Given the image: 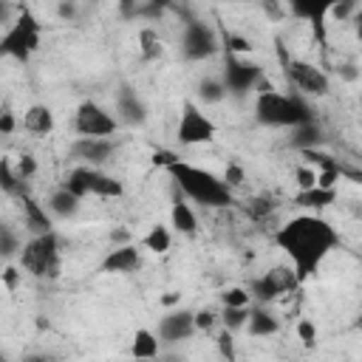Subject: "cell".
Wrapping results in <instances>:
<instances>
[{
	"instance_id": "cb8c5ba5",
	"label": "cell",
	"mask_w": 362,
	"mask_h": 362,
	"mask_svg": "<svg viewBox=\"0 0 362 362\" xmlns=\"http://www.w3.org/2000/svg\"><path fill=\"white\" fill-rule=\"evenodd\" d=\"M246 331H249L252 337H272V334H277V320L266 311V305H263V303H257L255 308H249Z\"/></svg>"
},
{
	"instance_id": "277c9868",
	"label": "cell",
	"mask_w": 362,
	"mask_h": 362,
	"mask_svg": "<svg viewBox=\"0 0 362 362\" xmlns=\"http://www.w3.org/2000/svg\"><path fill=\"white\" fill-rule=\"evenodd\" d=\"M20 269L37 280H57L62 272L59 235L54 229L42 235H31L20 249Z\"/></svg>"
},
{
	"instance_id": "f35d334b",
	"label": "cell",
	"mask_w": 362,
	"mask_h": 362,
	"mask_svg": "<svg viewBox=\"0 0 362 362\" xmlns=\"http://www.w3.org/2000/svg\"><path fill=\"white\" fill-rule=\"evenodd\" d=\"M218 320H221V317H218L215 311H209V308L195 311V328H198V331H212Z\"/></svg>"
},
{
	"instance_id": "6da1fadb",
	"label": "cell",
	"mask_w": 362,
	"mask_h": 362,
	"mask_svg": "<svg viewBox=\"0 0 362 362\" xmlns=\"http://www.w3.org/2000/svg\"><path fill=\"white\" fill-rule=\"evenodd\" d=\"M274 243H277V249H283V255L288 257V263L294 266V272H297V277L303 283L337 249L339 235L331 226V221H325L322 215L305 212V215L288 218L274 232Z\"/></svg>"
},
{
	"instance_id": "2e32d148",
	"label": "cell",
	"mask_w": 362,
	"mask_h": 362,
	"mask_svg": "<svg viewBox=\"0 0 362 362\" xmlns=\"http://www.w3.org/2000/svg\"><path fill=\"white\" fill-rule=\"evenodd\" d=\"M71 150H74L76 158H85L90 164H99V161H105L113 153V141L110 139H102V136H79L71 144Z\"/></svg>"
},
{
	"instance_id": "b9f144b4",
	"label": "cell",
	"mask_w": 362,
	"mask_h": 362,
	"mask_svg": "<svg viewBox=\"0 0 362 362\" xmlns=\"http://www.w3.org/2000/svg\"><path fill=\"white\" fill-rule=\"evenodd\" d=\"M20 277H23V269H17V266H6V269H3V286H6L8 291H14V288L20 286Z\"/></svg>"
},
{
	"instance_id": "ba28073f",
	"label": "cell",
	"mask_w": 362,
	"mask_h": 362,
	"mask_svg": "<svg viewBox=\"0 0 362 362\" xmlns=\"http://www.w3.org/2000/svg\"><path fill=\"white\" fill-rule=\"evenodd\" d=\"M119 124H122L119 116L110 113L105 105H99L93 99L82 102L76 107V113H74V130L79 136H102V139H110L119 130Z\"/></svg>"
},
{
	"instance_id": "7dc6e473",
	"label": "cell",
	"mask_w": 362,
	"mask_h": 362,
	"mask_svg": "<svg viewBox=\"0 0 362 362\" xmlns=\"http://www.w3.org/2000/svg\"><path fill=\"white\" fill-rule=\"evenodd\" d=\"M356 325H359V331H362V314H359V320H356Z\"/></svg>"
},
{
	"instance_id": "74e56055",
	"label": "cell",
	"mask_w": 362,
	"mask_h": 362,
	"mask_svg": "<svg viewBox=\"0 0 362 362\" xmlns=\"http://www.w3.org/2000/svg\"><path fill=\"white\" fill-rule=\"evenodd\" d=\"M17 175H20V181H28L34 173H37V158L34 156H28V153H23L20 158H17Z\"/></svg>"
},
{
	"instance_id": "9c48e42d",
	"label": "cell",
	"mask_w": 362,
	"mask_h": 362,
	"mask_svg": "<svg viewBox=\"0 0 362 362\" xmlns=\"http://www.w3.org/2000/svg\"><path fill=\"white\" fill-rule=\"evenodd\" d=\"M286 76L291 82V88L303 96H328L331 93V79L322 68H317L314 62L305 59H288L286 62Z\"/></svg>"
},
{
	"instance_id": "e575fe53",
	"label": "cell",
	"mask_w": 362,
	"mask_h": 362,
	"mask_svg": "<svg viewBox=\"0 0 362 362\" xmlns=\"http://www.w3.org/2000/svg\"><path fill=\"white\" fill-rule=\"evenodd\" d=\"M221 178H223V181H226V184H229V187H232V189H238V187H240V184H243V181H246V173H243V167H240V164H238V161H229V164H226V170H223V175H221Z\"/></svg>"
},
{
	"instance_id": "7402d4cb",
	"label": "cell",
	"mask_w": 362,
	"mask_h": 362,
	"mask_svg": "<svg viewBox=\"0 0 362 362\" xmlns=\"http://www.w3.org/2000/svg\"><path fill=\"white\" fill-rule=\"evenodd\" d=\"M170 226L178 232V235H195L198 232V218H195V209L187 204V201H175L170 206Z\"/></svg>"
},
{
	"instance_id": "ab89813d",
	"label": "cell",
	"mask_w": 362,
	"mask_h": 362,
	"mask_svg": "<svg viewBox=\"0 0 362 362\" xmlns=\"http://www.w3.org/2000/svg\"><path fill=\"white\" fill-rule=\"evenodd\" d=\"M215 345H218V354L226 356V359H235V348H232V331L223 328L218 337H215Z\"/></svg>"
},
{
	"instance_id": "f1b7e54d",
	"label": "cell",
	"mask_w": 362,
	"mask_h": 362,
	"mask_svg": "<svg viewBox=\"0 0 362 362\" xmlns=\"http://www.w3.org/2000/svg\"><path fill=\"white\" fill-rule=\"evenodd\" d=\"M249 308L252 305H240V308H229V305H223V328H229V331H238V328H246V320H249Z\"/></svg>"
},
{
	"instance_id": "52a82bcc",
	"label": "cell",
	"mask_w": 362,
	"mask_h": 362,
	"mask_svg": "<svg viewBox=\"0 0 362 362\" xmlns=\"http://www.w3.org/2000/svg\"><path fill=\"white\" fill-rule=\"evenodd\" d=\"M215 133H218L215 122L195 102L187 99L181 105V119H178V127H175V139L184 147H195V144H209L215 139Z\"/></svg>"
},
{
	"instance_id": "8fae6325",
	"label": "cell",
	"mask_w": 362,
	"mask_h": 362,
	"mask_svg": "<svg viewBox=\"0 0 362 362\" xmlns=\"http://www.w3.org/2000/svg\"><path fill=\"white\" fill-rule=\"evenodd\" d=\"M263 71L257 62H252L249 57H238L232 54L226 59V71H223V85H226V93H246L252 90L257 82H260Z\"/></svg>"
},
{
	"instance_id": "4316f807",
	"label": "cell",
	"mask_w": 362,
	"mask_h": 362,
	"mask_svg": "<svg viewBox=\"0 0 362 362\" xmlns=\"http://www.w3.org/2000/svg\"><path fill=\"white\" fill-rule=\"evenodd\" d=\"M141 246H144L147 252H153V255H164V252L173 246V232H170L167 226L156 223V226H150L147 235L141 238Z\"/></svg>"
},
{
	"instance_id": "484cf974",
	"label": "cell",
	"mask_w": 362,
	"mask_h": 362,
	"mask_svg": "<svg viewBox=\"0 0 362 362\" xmlns=\"http://www.w3.org/2000/svg\"><path fill=\"white\" fill-rule=\"evenodd\" d=\"M322 141V133H320V127L314 124V119L311 122H305V124H297V127H291V144L303 153V150H311V147H317Z\"/></svg>"
},
{
	"instance_id": "ac0fdd59",
	"label": "cell",
	"mask_w": 362,
	"mask_h": 362,
	"mask_svg": "<svg viewBox=\"0 0 362 362\" xmlns=\"http://www.w3.org/2000/svg\"><path fill=\"white\" fill-rule=\"evenodd\" d=\"M79 195H74L65 184L62 187H57L51 195H48V201H45V206H48V212L54 215V218H59V221H68V218H74L76 212H79Z\"/></svg>"
},
{
	"instance_id": "8992f818",
	"label": "cell",
	"mask_w": 362,
	"mask_h": 362,
	"mask_svg": "<svg viewBox=\"0 0 362 362\" xmlns=\"http://www.w3.org/2000/svg\"><path fill=\"white\" fill-rule=\"evenodd\" d=\"M65 187H68L74 195H79V198H88V195H96V198H119V195L124 192V187H122L119 178L102 173V170L93 167V164H79V167H74V170L68 173V178H65Z\"/></svg>"
},
{
	"instance_id": "7bdbcfd3",
	"label": "cell",
	"mask_w": 362,
	"mask_h": 362,
	"mask_svg": "<svg viewBox=\"0 0 362 362\" xmlns=\"http://www.w3.org/2000/svg\"><path fill=\"white\" fill-rule=\"evenodd\" d=\"M0 133H3V136H11V133H14V113H11L8 107L0 113Z\"/></svg>"
},
{
	"instance_id": "ee69618b",
	"label": "cell",
	"mask_w": 362,
	"mask_h": 362,
	"mask_svg": "<svg viewBox=\"0 0 362 362\" xmlns=\"http://www.w3.org/2000/svg\"><path fill=\"white\" fill-rule=\"evenodd\" d=\"M354 25H356V37L362 42V0H359V8H356V17H354Z\"/></svg>"
},
{
	"instance_id": "7c38bea8",
	"label": "cell",
	"mask_w": 362,
	"mask_h": 362,
	"mask_svg": "<svg viewBox=\"0 0 362 362\" xmlns=\"http://www.w3.org/2000/svg\"><path fill=\"white\" fill-rule=\"evenodd\" d=\"M181 51L187 59H206L218 51V40L204 23H187L181 37Z\"/></svg>"
},
{
	"instance_id": "d6a6232c",
	"label": "cell",
	"mask_w": 362,
	"mask_h": 362,
	"mask_svg": "<svg viewBox=\"0 0 362 362\" xmlns=\"http://www.w3.org/2000/svg\"><path fill=\"white\" fill-rule=\"evenodd\" d=\"M294 184H297V189H311V187H317V167H308V164L294 167Z\"/></svg>"
},
{
	"instance_id": "d590c367",
	"label": "cell",
	"mask_w": 362,
	"mask_h": 362,
	"mask_svg": "<svg viewBox=\"0 0 362 362\" xmlns=\"http://www.w3.org/2000/svg\"><path fill=\"white\" fill-rule=\"evenodd\" d=\"M297 337L303 339V345H305V348H311V345L317 342V325H314L308 317L297 320Z\"/></svg>"
},
{
	"instance_id": "bcb514c9",
	"label": "cell",
	"mask_w": 362,
	"mask_h": 362,
	"mask_svg": "<svg viewBox=\"0 0 362 362\" xmlns=\"http://www.w3.org/2000/svg\"><path fill=\"white\" fill-rule=\"evenodd\" d=\"M122 3H136V0H122ZM153 3H167V0H153Z\"/></svg>"
},
{
	"instance_id": "8d00e7d4",
	"label": "cell",
	"mask_w": 362,
	"mask_h": 362,
	"mask_svg": "<svg viewBox=\"0 0 362 362\" xmlns=\"http://www.w3.org/2000/svg\"><path fill=\"white\" fill-rule=\"evenodd\" d=\"M226 48L232 51V54H238V57H246V54H252V40H246V37H238V34H226Z\"/></svg>"
},
{
	"instance_id": "9a60e30c",
	"label": "cell",
	"mask_w": 362,
	"mask_h": 362,
	"mask_svg": "<svg viewBox=\"0 0 362 362\" xmlns=\"http://www.w3.org/2000/svg\"><path fill=\"white\" fill-rule=\"evenodd\" d=\"M334 3L337 0H286L288 11L300 20H308L320 37H322V25H325V17L331 14Z\"/></svg>"
},
{
	"instance_id": "60d3db41",
	"label": "cell",
	"mask_w": 362,
	"mask_h": 362,
	"mask_svg": "<svg viewBox=\"0 0 362 362\" xmlns=\"http://www.w3.org/2000/svg\"><path fill=\"white\" fill-rule=\"evenodd\" d=\"M283 3H286V0H260L266 17H272V20H283V17H286L288 6H283Z\"/></svg>"
},
{
	"instance_id": "ffe728a7",
	"label": "cell",
	"mask_w": 362,
	"mask_h": 362,
	"mask_svg": "<svg viewBox=\"0 0 362 362\" xmlns=\"http://www.w3.org/2000/svg\"><path fill=\"white\" fill-rule=\"evenodd\" d=\"M116 116H119V122L141 124V122L147 119V110H144L141 99H139L133 90L122 88V93H119V99H116Z\"/></svg>"
},
{
	"instance_id": "3957f363",
	"label": "cell",
	"mask_w": 362,
	"mask_h": 362,
	"mask_svg": "<svg viewBox=\"0 0 362 362\" xmlns=\"http://www.w3.org/2000/svg\"><path fill=\"white\" fill-rule=\"evenodd\" d=\"M255 90H257V96H255V119L263 127H286V130H291V127L305 124V122L314 119L308 105L300 96H288V93L274 90V85H269L263 76L255 85Z\"/></svg>"
},
{
	"instance_id": "5b68a950",
	"label": "cell",
	"mask_w": 362,
	"mask_h": 362,
	"mask_svg": "<svg viewBox=\"0 0 362 362\" xmlns=\"http://www.w3.org/2000/svg\"><path fill=\"white\" fill-rule=\"evenodd\" d=\"M40 37H42L40 20H37L28 8H23V11L14 17V23H8L6 34L0 37V54H3V57H11V59H17V62H25V59H31V54L40 48Z\"/></svg>"
},
{
	"instance_id": "f546056e",
	"label": "cell",
	"mask_w": 362,
	"mask_h": 362,
	"mask_svg": "<svg viewBox=\"0 0 362 362\" xmlns=\"http://www.w3.org/2000/svg\"><path fill=\"white\" fill-rule=\"evenodd\" d=\"M20 175H17V170L11 167V161L8 158H3L0 161V187H3V192H8V195H14L17 189H20Z\"/></svg>"
},
{
	"instance_id": "30bf717a",
	"label": "cell",
	"mask_w": 362,
	"mask_h": 362,
	"mask_svg": "<svg viewBox=\"0 0 362 362\" xmlns=\"http://www.w3.org/2000/svg\"><path fill=\"white\" fill-rule=\"evenodd\" d=\"M297 283H300V277H297L294 266H277V269H269L266 274L255 277L249 283V294H252L255 303H263L266 305V303L277 300L283 291H291Z\"/></svg>"
},
{
	"instance_id": "d4e9b609",
	"label": "cell",
	"mask_w": 362,
	"mask_h": 362,
	"mask_svg": "<svg viewBox=\"0 0 362 362\" xmlns=\"http://www.w3.org/2000/svg\"><path fill=\"white\" fill-rule=\"evenodd\" d=\"M164 40L158 37V31H153V28H141L139 31V54H141V59H147V62H156V59H161L164 57Z\"/></svg>"
},
{
	"instance_id": "5bb4252c",
	"label": "cell",
	"mask_w": 362,
	"mask_h": 362,
	"mask_svg": "<svg viewBox=\"0 0 362 362\" xmlns=\"http://www.w3.org/2000/svg\"><path fill=\"white\" fill-rule=\"evenodd\" d=\"M99 269L107 272V274H130V272L141 269V249H136V243L113 246V249L102 257Z\"/></svg>"
},
{
	"instance_id": "4fadbf2b",
	"label": "cell",
	"mask_w": 362,
	"mask_h": 362,
	"mask_svg": "<svg viewBox=\"0 0 362 362\" xmlns=\"http://www.w3.org/2000/svg\"><path fill=\"white\" fill-rule=\"evenodd\" d=\"M195 311H187V308H178V311H170L158 320V337L161 342H181V339H189L195 334Z\"/></svg>"
},
{
	"instance_id": "1f68e13d",
	"label": "cell",
	"mask_w": 362,
	"mask_h": 362,
	"mask_svg": "<svg viewBox=\"0 0 362 362\" xmlns=\"http://www.w3.org/2000/svg\"><path fill=\"white\" fill-rule=\"evenodd\" d=\"M17 249H23V243H20V238L14 235V229H11V226H0V255H3L6 260H11V257L17 255Z\"/></svg>"
},
{
	"instance_id": "7a4b0ae2",
	"label": "cell",
	"mask_w": 362,
	"mask_h": 362,
	"mask_svg": "<svg viewBox=\"0 0 362 362\" xmlns=\"http://www.w3.org/2000/svg\"><path fill=\"white\" fill-rule=\"evenodd\" d=\"M164 170L173 175L175 187L189 201H195L201 206H209V209H221V206L232 204V187L221 175H215L212 170H204V167H198L192 161H181V158L170 161Z\"/></svg>"
},
{
	"instance_id": "836d02e7",
	"label": "cell",
	"mask_w": 362,
	"mask_h": 362,
	"mask_svg": "<svg viewBox=\"0 0 362 362\" xmlns=\"http://www.w3.org/2000/svg\"><path fill=\"white\" fill-rule=\"evenodd\" d=\"M356 8H359V0H337L328 17L345 23V20H354V17H356Z\"/></svg>"
},
{
	"instance_id": "d6986e66",
	"label": "cell",
	"mask_w": 362,
	"mask_h": 362,
	"mask_svg": "<svg viewBox=\"0 0 362 362\" xmlns=\"http://www.w3.org/2000/svg\"><path fill=\"white\" fill-rule=\"evenodd\" d=\"M54 124H57V119L48 105H31L23 113V130H28L34 136H48L54 130Z\"/></svg>"
},
{
	"instance_id": "44dd1931",
	"label": "cell",
	"mask_w": 362,
	"mask_h": 362,
	"mask_svg": "<svg viewBox=\"0 0 362 362\" xmlns=\"http://www.w3.org/2000/svg\"><path fill=\"white\" fill-rule=\"evenodd\" d=\"M158 351H161V337H158V331L136 328L133 342H130V356H136V359H156Z\"/></svg>"
},
{
	"instance_id": "e0dca14e",
	"label": "cell",
	"mask_w": 362,
	"mask_h": 362,
	"mask_svg": "<svg viewBox=\"0 0 362 362\" xmlns=\"http://www.w3.org/2000/svg\"><path fill=\"white\" fill-rule=\"evenodd\" d=\"M23 221L31 235H42L54 229V215L48 212V206H40L31 195H23Z\"/></svg>"
},
{
	"instance_id": "4dcf8cb0",
	"label": "cell",
	"mask_w": 362,
	"mask_h": 362,
	"mask_svg": "<svg viewBox=\"0 0 362 362\" xmlns=\"http://www.w3.org/2000/svg\"><path fill=\"white\" fill-rule=\"evenodd\" d=\"M221 303L229 305V308L252 305V294H249V288H243V286H229V288L221 294Z\"/></svg>"
},
{
	"instance_id": "603a6c76",
	"label": "cell",
	"mask_w": 362,
	"mask_h": 362,
	"mask_svg": "<svg viewBox=\"0 0 362 362\" xmlns=\"http://www.w3.org/2000/svg\"><path fill=\"white\" fill-rule=\"evenodd\" d=\"M337 201V189L334 187H311V189H297L294 195V204L300 206H308V209H325Z\"/></svg>"
},
{
	"instance_id": "83f0119b",
	"label": "cell",
	"mask_w": 362,
	"mask_h": 362,
	"mask_svg": "<svg viewBox=\"0 0 362 362\" xmlns=\"http://www.w3.org/2000/svg\"><path fill=\"white\" fill-rule=\"evenodd\" d=\"M223 96H226L223 79H218V76H204V79L198 82V99H201L204 105H218Z\"/></svg>"
},
{
	"instance_id": "f6af8a7d",
	"label": "cell",
	"mask_w": 362,
	"mask_h": 362,
	"mask_svg": "<svg viewBox=\"0 0 362 362\" xmlns=\"http://www.w3.org/2000/svg\"><path fill=\"white\" fill-rule=\"evenodd\" d=\"M173 303H178V297H175V291H170V294L164 297V305H173Z\"/></svg>"
}]
</instances>
